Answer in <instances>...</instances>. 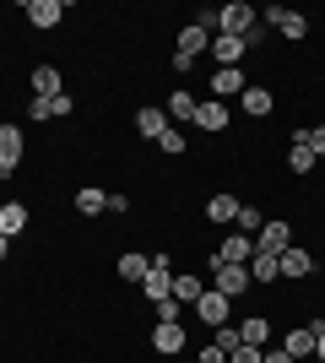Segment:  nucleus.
Returning <instances> with one entry per match:
<instances>
[{
  "mask_svg": "<svg viewBox=\"0 0 325 363\" xmlns=\"http://www.w3.org/2000/svg\"><path fill=\"white\" fill-rule=\"evenodd\" d=\"M261 16H266V22H271V28L282 33V38H293V44L304 38V33H309V16H304V11H287V6H266Z\"/></svg>",
  "mask_w": 325,
  "mask_h": 363,
  "instance_id": "3",
  "label": "nucleus"
},
{
  "mask_svg": "<svg viewBox=\"0 0 325 363\" xmlns=\"http://www.w3.org/2000/svg\"><path fill=\"white\" fill-rule=\"evenodd\" d=\"M212 55L222 65H239V60H244V38H222V33H217V38H212Z\"/></svg>",
  "mask_w": 325,
  "mask_h": 363,
  "instance_id": "24",
  "label": "nucleus"
},
{
  "mask_svg": "<svg viewBox=\"0 0 325 363\" xmlns=\"http://www.w3.org/2000/svg\"><path fill=\"white\" fill-rule=\"evenodd\" d=\"M201 293H206L201 277H173V293H169V298H173V303H195Z\"/></svg>",
  "mask_w": 325,
  "mask_h": 363,
  "instance_id": "26",
  "label": "nucleus"
},
{
  "mask_svg": "<svg viewBox=\"0 0 325 363\" xmlns=\"http://www.w3.org/2000/svg\"><path fill=\"white\" fill-rule=\"evenodd\" d=\"M152 347L163 352V358L185 352V320H157V325H152Z\"/></svg>",
  "mask_w": 325,
  "mask_h": 363,
  "instance_id": "5",
  "label": "nucleus"
},
{
  "mask_svg": "<svg viewBox=\"0 0 325 363\" xmlns=\"http://www.w3.org/2000/svg\"><path fill=\"white\" fill-rule=\"evenodd\" d=\"M6 250H11V239H6V233H0V260H6Z\"/></svg>",
  "mask_w": 325,
  "mask_h": 363,
  "instance_id": "38",
  "label": "nucleus"
},
{
  "mask_svg": "<svg viewBox=\"0 0 325 363\" xmlns=\"http://www.w3.org/2000/svg\"><path fill=\"white\" fill-rule=\"evenodd\" d=\"M212 347H217V352H239V347H244V331L228 320V325H217V342H212Z\"/></svg>",
  "mask_w": 325,
  "mask_h": 363,
  "instance_id": "29",
  "label": "nucleus"
},
{
  "mask_svg": "<svg viewBox=\"0 0 325 363\" xmlns=\"http://www.w3.org/2000/svg\"><path fill=\"white\" fill-rule=\"evenodd\" d=\"M201 49H212V33H206L201 22H190V28L179 33V44H173V55H179V60H201Z\"/></svg>",
  "mask_w": 325,
  "mask_h": 363,
  "instance_id": "7",
  "label": "nucleus"
},
{
  "mask_svg": "<svg viewBox=\"0 0 325 363\" xmlns=\"http://www.w3.org/2000/svg\"><path fill=\"white\" fill-rule=\"evenodd\" d=\"M287 168H293V174H309V168H314V152H309V130H298V136H293V147H287Z\"/></svg>",
  "mask_w": 325,
  "mask_h": 363,
  "instance_id": "19",
  "label": "nucleus"
},
{
  "mask_svg": "<svg viewBox=\"0 0 325 363\" xmlns=\"http://www.w3.org/2000/svg\"><path fill=\"white\" fill-rule=\"evenodd\" d=\"M136 130H141L147 141H157L163 130H169V114H163L157 104H141V108H136Z\"/></svg>",
  "mask_w": 325,
  "mask_h": 363,
  "instance_id": "14",
  "label": "nucleus"
},
{
  "mask_svg": "<svg viewBox=\"0 0 325 363\" xmlns=\"http://www.w3.org/2000/svg\"><path fill=\"white\" fill-rule=\"evenodd\" d=\"M0 233H6V239L28 233V206H22V201H6V206H0Z\"/></svg>",
  "mask_w": 325,
  "mask_h": 363,
  "instance_id": "18",
  "label": "nucleus"
},
{
  "mask_svg": "<svg viewBox=\"0 0 325 363\" xmlns=\"http://www.w3.org/2000/svg\"><path fill=\"white\" fill-rule=\"evenodd\" d=\"M16 163H22V130L0 125V174H16Z\"/></svg>",
  "mask_w": 325,
  "mask_h": 363,
  "instance_id": "11",
  "label": "nucleus"
},
{
  "mask_svg": "<svg viewBox=\"0 0 325 363\" xmlns=\"http://www.w3.org/2000/svg\"><path fill=\"white\" fill-rule=\"evenodd\" d=\"M261 363H298L287 347H261Z\"/></svg>",
  "mask_w": 325,
  "mask_h": 363,
  "instance_id": "33",
  "label": "nucleus"
},
{
  "mask_svg": "<svg viewBox=\"0 0 325 363\" xmlns=\"http://www.w3.org/2000/svg\"><path fill=\"white\" fill-rule=\"evenodd\" d=\"M277 272L282 277H309L314 272V255H309V250H298V244H287V250L277 255Z\"/></svg>",
  "mask_w": 325,
  "mask_h": 363,
  "instance_id": "13",
  "label": "nucleus"
},
{
  "mask_svg": "<svg viewBox=\"0 0 325 363\" xmlns=\"http://www.w3.org/2000/svg\"><path fill=\"white\" fill-rule=\"evenodd\" d=\"M228 104H217V98H206L201 108H195V125H201V130H228Z\"/></svg>",
  "mask_w": 325,
  "mask_h": 363,
  "instance_id": "17",
  "label": "nucleus"
},
{
  "mask_svg": "<svg viewBox=\"0 0 325 363\" xmlns=\"http://www.w3.org/2000/svg\"><path fill=\"white\" fill-rule=\"evenodd\" d=\"M233 228H239V233H249V239H255V233H261V228H266V217L255 212V206H239V217H233Z\"/></svg>",
  "mask_w": 325,
  "mask_h": 363,
  "instance_id": "30",
  "label": "nucleus"
},
{
  "mask_svg": "<svg viewBox=\"0 0 325 363\" xmlns=\"http://www.w3.org/2000/svg\"><path fill=\"white\" fill-rule=\"evenodd\" d=\"M314 342H320V320H309V325H293V331L282 336V347L293 352V358H309Z\"/></svg>",
  "mask_w": 325,
  "mask_h": 363,
  "instance_id": "8",
  "label": "nucleus"
},
{
  "mask_svg": "<svg viewBox=\"0 0 325 363\" xmlns=\"http://www.w3.org/2000/svg\"><path fill=\"white\" fill-rule=\"evenodd\" d=\"M147 272H152V255H136V250L120 255V277H125V282H141Z\"/></svg>",
  "mask_w": 325,
  "mask_h": 363,
  "instance_id": "27",
  "label": "nucleus"
},
{
  "mask_svg": "<svg viewBox=\"0 0 325 363\" xmlns=\"http://www.w3.org/2000/svg\"><path fill=\"white\" fill-rule=\"evenodd\" d=\"M249 277H255V282H277V255H266V250H255V255H249Z\"/></svg>",
  "mask_w": 325,
  "mask_h": 363,
  "instance_id": "25",
  "label": "nucleus"
},
{
  "mask_svg": "<svg viewBox=\"0 0 325 363\" xmlns=\"http://www.w3.org/2000/svg\"><path fill=\"white\" fill-rule=\"evenodd\" d=\"M44 104H49V120H55V114H76V104H71L65 92H60V98H44Z\"/></svg>",
  "mask_w": 325,
  "mask_h": 363,
  "instance_id": "32",
  "label": "nucleus"
},
{
  "mask_svg": "<svg viewBox=\"0 0 325 363\" xmlns=\"http://www.w3.org/2000/svg\"><path fill=\"white\" fill-rule=\"evenodd\" d=\"M22 11H28V22H33V28H55V22L65 16V6H60V0H28Z\"/></svg>",
  "mask_w": 325,
  "mask_h": 363,
  "instance_id": "15",
  "label": "nucleus"
},
{
  "mask_svg": "<svg viewBox=\"0 0 325 363\" xmlns=\"http://www.w3.org/2000/svg\"><path fill=\"white\" fill-rule=\"evenodd\" d=\"M195 108H201V104H195V98H190V92L179 87V92L169 98V104H163V114H173V120H195Z\"/></svg>",
  "mask_w": 325,
  "mask_h": 363,
  "instance_id": "28",
  "label": "nucleus"
},
{
  "mask_svg": "<svg viewBox=\"0 0 325 363\" xmlns=\"http://www.w3.org/2000/svg\"><path fill=\"white\" fill-rule=\"evenodd\" d=\"M249 266H233V260H212V288L222 293V298H239V293H249Z\"/></svg>",
  "mask_w": 325,
  "mask_h": 363,
  "instance_id": "1",
  "label": "nucleus"
},
{
  "mask_svg": "<svg viewBox=\"0 0 325 363\" xmlns=\"http://www.w3.org/2000/svg\"><path fill=\"white\" fill-rule=\"evenodd\" d=\"M239 108H244L249 120H266V114L277 108V98H271V87H244L239 92Z\"/></svg>",
  "mask_w": 325,
  "mask_h": 363,
  "instance_id": "12",
  "label": "nucleus"
},
{
  "mask_svg": "<svg viewBox=\"0 0 325 363\" xmlns=\"http://www.w3.org/2000/svg\"><path fill=\"white\" fill-rule=\"evenodd\" d=\"M33 98H60V71L55 65H33Z\"/></svg>",
  "mask_w": 325,
  "mask_h": 363,
  "instance_id": "20",
  "label": "nucleus"
},
{
  "mask_svg": "<svg viewBox=\"0 0 325 363\" xmlns=\"http://www.w3.org/2000/svg\"><path fill=\"white\" fill-rule=\"evenodd\" d=\"M314 352H320V363H325V325H320V342H314Z\"/></svg>",
  "mask_w": 325,
  "mask_h": 363,
  "instance_id": "37",
  "label": "nucleus"
},
{
  "mask_svg": "<svg viewBox=\"0 0 325 363\" xmlns=\"http://www.w3.org/2000/svg\"><path fill=\"white\" fill-rule=\"evenodd\" d=\"M239 331H244V342H249V347H271V320L249 315L244 325H239Z\"/></svg>",
  "mask_w": 325,
  "mask_h": 363,
  "instance_id": "23",
  "label": "nucleus"
},
{
  "mask_svg": "<svg viewBox=\"0 0 325 363\" xmlns=\"http://www.w3.org/2000/svg\"><path fill=\"white\" fill-rule=\"evenodd\" d=\"M228 309H233V298H222L217 288H206L201 298H195V315H201L212 331H217V325H228Z\"/></svg>",
  "mask_w": 325,
  "mask_h": 363,
  "instance_id": "6",
  "label": "nucleus"
},
{
  "mask_svg": "<svg viewBox=\"0 0 325 363\" xmlns=\"http://www.w3.org/2000/svg\"><path fill=\"white\" fill-rule=\"evenodd\" d=\"M201 363H228V352H217V347H206V352H201Z\"/></svg>",
  "mask_w": 325,
  "mask_h": 363,
  "instance_id": "36",
  "label": "nucleus"
},
{
  "mask_svg": "<svg viewBox=\"0 0 325 363\" xmlns=\"http://www.w3.org/2000/svg\"><path fill=\"white\" fill-rule=\"evenodd\" d=\"M287 239H293V228L271 217V223H266L261 233H255V250H266V255H282V250H287Z\"/></svg>",
  "mask_w": 325,
  "mask_h": 363,
  "instance_id": "10",
  "label": "nucleus"
},
{
  "mask_svg": "<svg viewBox=\"0 0 325 363\" xmlns=\"http://www.w3.org/2000/svg\"><path fill=\"white\" fill-rule=\"evenodd\" d=\"M249 28H255V11H249L244 0H233V6L217 11V33L222 38H249Z\"/></svg>",
  "mask_w": 325,
  "mask_h": 363,
  "instance_id": "2",
  "label": "nucleus"
},
{
  "mask_svg": "<svg viewBox=\"0 0 325 363\" xmlns=\"http://www.w3.org/2000/svg\"><path fill=\"white\" fill-rule=\"evenodd\" d=\"M212 92H217V98H239V92H244V71H239V65H217Z\"/></svg>",
  "mask_w": 325,
  "mask_h": 363,
  "instance_id": "16",
  "label": "nucleus"
},
{
  "mask_svg": "<svg viewBox=\"0 0 325 363\" xmlns=\"http://www.w3.org/2000/svg\"><path fill=\"white\" fill-rule=\"evenodd\" d=\"M141 293H147L152 303H163V298L173 293V272H169V255H152V272L141 277Z\"/></svg>",
  "mask_w": 325,
  "mask_h": 363,
  "instance_id": "4",
  "label": "nucleus"
},
{
  "mask_svg": "<svg viewBox=\"0 0 325 363\" xmlns=\"http://www.w3.org/2000/svg\"><path fill=\"white\" fill-rule=\"evenodd\" d=\"M249 255H255V239L249 233H228V239L217 244L212 260H233V266H249Z\"/></svg>",
  "mask_w": 325,
  "mask_h": 363,
  "instance_id": "9",
  "label": "nucleus"
},
{
  "mask_svg": "<svg viewBox=\"0 0 325 363\" xmlns=\"http://www.w3.org/2000/svg\"><path fill=\"white\" fill-rule=\"evenodd\" d=\"M76 212H81V217L108 212V190H93V184H87V190H76Z\"/></svg>",
  "mask_w": 325,
  "mask_h": 363,
  "instance_id": "22",
  "label": "nucleus"
},
{
  "mask_svg": "<svg viewBox=\"0 0 325 363\" xmlns=\"http://www.w3.org/2000/svg\"><path fill=\"white\" fill-rule=\"evenodd\" d=\"M228 363H261V347H249V342H244L239 352H228Z\"/></svg>",
  "mask_w": 325,
  "mask_h": 363,
  "instance_id": "34",
  "label": "nucleus"
},
{
  "mask_svg": "<svg viewBox=\"0 0 325 363\" xmlns=\"http://www.w3.org/2000/svg\"><path fill=\"white\" fill-rule=\"evenodd\" d=\"M206 217H212V223H233V217H239V201H233L228 190H217V196L206 201Z\"/></svg>",
  "mask_w": 325,
  "mask_h": 363,
  "instance_id": "21",
  "label": "nucleus"
},
{
  "mask_svg": "<svg viewBox=\"0 0 325 363\" xmlns=\"http://www.w3.org/2000/svg\"><path fill=\"white\" fill-rule=\"evenodd\" d=\"M309 152H314V157H325V125H314V130H309Z\"/></svg>",
  "mask_w": 325,
  "mask_h": 363,
  "instance_id": "35",
  "label": "nucleus"
},
{
  "mask_svg": "<svg viewBox=\"0 0 325 363\" xmlns=\"http://www.w3.org/2000/svg\"><path fill=\"white\" fill-rule=\"evenodd\" d=\"M157 147L169 152V157H179V152H185V136H179V130H163V136H157Z\"/></svg>",
  "mask_w": 325,
  "mask_h": 363,
  "instance_id": "31",
  "label": "nucleus"
}]
</instances>
